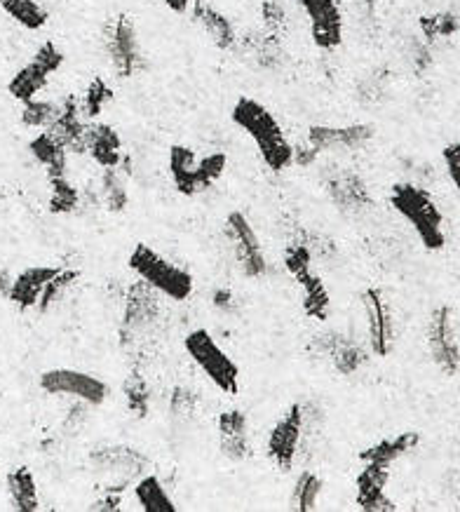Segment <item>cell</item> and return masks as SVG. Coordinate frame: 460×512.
Returning a JSON list of instances; mask_svg holds the SVG:
<instances>
[{
  "label": "cell",
  "mask_w": 460,
  "mask_h": 512,
  "mask_svg": "<svg viewBox=\"0 0 460 512\" xmlns=\"http://www.w3.org/2000/svg\"><path fill=\"white\" fill-rule=\"evenodd\" d=\"M230 120L254 141L263 165L270 172L282 174L294 165V144L289 141L275 113L266 109L261 101L240 97L235 101L233 111H230Z\"/></svg>",
  "instance_id": "1"
},
{
  "label": "cell",
  "mask_w": 460,
  "mask_h": 512,
  "mask_svg": "<svg viewBox=\"0 0 460 512\" xmlns=\"http://www.w3.org/2000/svg\"><path fill=\"white\" fill-rule=\"evenodd\" d=\"M390 205L399 217L414 228L418 240L428 252L444 249V214L423 186L411 184V181H399L390 191Z\"/></svg>",
  "instance_id": "2"
},
{
  "label": "cell",
  "mask_w": 460,
  "mask_h": 512,
  "mask_svg": "<svg viewBox=\"0 0 460 512\" xmlns=\"http://www.w3.org/2000/svg\"><path fill=\"white\" fill-rule=\"evenodd\" d=\"M127 266H130V271L137 275L141 282H146L148 287L155 289L160 296H165V299L177 303L191 299L195 289L193 275L188 273L186 268L169 261L167 256H162L158 249L146 245V242H139V245L132 249Z\"/></svg>",
  "instance_id": "3"
},
{
  "label": "cell",
  "mask_w": 460,
  "mask_h": 512,
  "mask_svg": "<svg viewBox=\"0 0 460 512\" xmlns=\"http://www.w3.org/2000/svg\"><path fill=\"white\" fill-rule=\"evenodd\" d=\"M226 165L228 156L221 151L198 156L193 148L181 144L169 148V177H172L174 188L186 198L209 191L223 177Z\"/></svg>",
  "instance_id": "4"
},
{
  "label": "cell",
  "mask_w": 460,
  "mask_h": 512,
  "mask_svg": "<svg viewBox=\"0 0 460 512\" xmlns=\"http://www.w3.org/2000/svg\"><path fill=\"white\" fill-rule=\"evenodd\" d=\"M184 350L191 357L195 367L205 374V379L212 383L223 395L240 393V367L226 350L219 346V341L207 332L205 327L193 329L186 334Z\"/></svg>",
  "instance_id": "5"
},
{
  "label": "cell",
  "mask_w": 460,
  "mask_h": 512,
  "mask_svg": "<svg viewBox=\"0 0 460 512\" xmlns=\"http://www.w3.org/2000/svg\"><path fill=\"white\" fill-rule=\"evenodd\" d=\"M104 50L111 69L118 78H134L144 69V52L139 43V29L132 17L118 15L104 26Z\"/></svg>",
  "instance_id": "6"
},
{
  "label": "cell",
  "mask_w": 460,
  "mask_h": 512,
  "mask_svg": "<svg viewBox=\"0 0 460 512\" xmlns=\"http://www.w3.org/2000/svg\"><path fill=\"white\" fill-rule=\"evenodd\" d=\"M40 390L52 397H71L87 407H101L111 393L106 381H101L99 376L66 367H54L40 374Z\"/></svg>",
  "instance_id": "7"
},
{
  "label": "cell",
  "mask_w": 460,
  "mask_h": 512,
  "mask_svg": "<svg viewBox=\"0 0 460 512\" xmlns=\"http://www.w3.org/2000/svg\"><path fill=\"white\" fill-rule=\"evenodd\" d=\"M64 59V52L59 50L52 40H45V43L36 50V55L12 76L8 83V92L17 101H22V104L36 99L38 94L45 90L47 83H50L54 73L62 69Z\"/></svg>",
  "instance_id": "8"
},
{
  "label": "cell",
  "mask_w": 460,
  "mask_h": 512,
  "mask_svg": "<svg viewBox=\"0 0 460 512\" xmlns=\"http://www.w3.org/2000/svg\"><path fill=\"white\" fill-rule=\"evenodd\" d=\"M223 235H226L228 245L233 249L235 264H238L245 278L259 280L268 273V259L263 254L261 240L245 214L230 212L226 217V226H223Z\"/></svg>",
  "instance_id": "9"
},
{
  "label": "cell",
  "mask_w": 460,
  "mask_h": 512,
  "mask_svg": "<svg viewBox=\"0 0 460 512\" xmlns=\"http://www.w3.org/2000/svg\"><path fill=\"white\" fill-rule=\"evenodd\" d=\"M303 447V402H294L270 428L266 451L280 473H292Z\"/></svg>",
  "instance_id": "10"
},
{
  "label": "cell",
  "mask_w": 460,
  "mask_h": 512,
  "mask_svg": "<svg viewBox=\"0 0 460 512\" xmlns=\"http://www.w3.org/2000/svg\"><path fill=\"white\" fill-rule=\"evenodd\" d=\"M160 315V294L146 285L137 282L127 289L123 322H120V341L132 346L146 332H151Z\"/></svg>",
  "instance_id": "11"
},
{
  "label": "cell",
  "mask_w": 460,
  "mask_h": 512,
  "mask_svg": "<svg viewBox=\"0 0 460 512\" xmlns=\"http://www.w3.org/2000/svg\"><path fill=\"white\" fill-rule=\"evenodd\" d=\"M425 336H428L430 357L439 372L446 376H456L460 372V343L451 306H437L430 313Z\"/></svg>",
  "instance_id": "12"
},
{
  "label": "cell",
  "mask_w": 460,
  "mask_h": 512,
  "mask_svg": "<svg viewBox=\"0 0 460 512\" xmlns=\"http://www.w3.org/2000/svg\"><path fill=\"white\" fill-rule=\"evenodd\" d=\"M308 19L310 38L317 50L334 52L343 45L345 19L338 0H296Z\"/></svg>",
  "instance_id": "13"
},
{
  "label": "cell",
  "mask_w": 460,
  "mask_h": 512,
  "mask_svg": "<svg viewBox=\"0 0 460 512\" xmlns=\"http://www.w3.org/2000/svg\"><path fill=\"white\" fill-rule=\"evenodd\" d=\"M364 318H367V334H369V350L376 357H388L395 346V318H392L390 303L385 301L381 289L369 287L364 289L362 296Z\"/></svg>",
  "instance_id": "14"
},
{
  "label": "cell",
  "mask_w": 460,
  "mask_h": 512,
  "mask_svg": "<svg viewBox=\"0 0 460 512\" xmlns=\"http://www.w3.org/2000/svg\"><path fill=\"white\" fill-rule=\"evenodd\" d=\"M374 139V127L367 123H355L345 127L331 125H313L308 130L306 144L313 146L317 153H348L360 151Z\"/></svg>",
  "instance_id": "15"
},
{
  "label": "cell",
  "mask_w": 460,
  "mask_h": 512,
  "mask_svg": "<svg viewBox=\"0 0 460 512\" xmlns=\"http://www.w3.org/2000/svg\"><path fill=\"white\" fill-rule=\"evenodd\" d=\"M92 466L97 473L113 477L111 491H120L127 482L137 480L144 475L148 461L139 454L137 449L130 447H106L92 454Z\"/></svg>",
  "instance_id": "16"
},
{
  "label": "cell",
  "mask_w": 460,
  "mask_h": 512,
  "mask_svg": "<svg viewBox=\"0 0 460 512\" xmlns=\"http://www.w3.org/2000/svg\"><path fill=\"white\" fill-rule=\"evenodd\" d=\"M390 468L376 466V463H364L362 473L357 475V508L367 512H392L397 505L390 501L388 494Z\"/></svg>",
  "instance_id": "17"
},
{
  "label": "cell",
  "mask_w": 460,
  "mask_h": 512,
  "mask_svg": "<svg viewBox=\"0 0 460 512\" xmlns=\"http://www.w3.org/2000/svg\"><path fill=\"white\" fill-rule=\"evenodd\" d=\"M87 125H90V120L83 116L80 99L71 94V97H66L62 104H59L57 118H54V123L47 127V130L62 141L69 153H85Z\"/></svg>",
  "instance_id": "18"
},
{
  "label": "cell",
  "mask_w": 460,
  "mask_h": 512,
  "mask_svg": "<svg viewBox=\"0 0 460 512\" xmlns=\"http://www.w3.org/2000/svg\"><path fill=\"white\" fill-rule=\"evenodd\" d=\"M219 449L228 461L240 463L249 456V419L242 409H226L216 419Z\"/></svg>",
  "instance_id": "19"
},
{
  "label": "cell",
  "mask_w": 460,
  "mask_h": 512,
  "mask_svg": "<svg viewBox=\"0 0 460 512\" xmlns=\"http://www.w3.org/2000/svg\"><path fill=\"white\" fill-rule=\"evenodd\" d=\"M315 348L320 350L322 357L331 360V365H334L338 374L345 376L355 374L357 369H362L364 362H367V350L341 332L322 334L320 339H317Z\"/></svg>",
  "instance_id": "20"
},
{
  "label": "cell",
  "mask_w": 460,
  "mask_h": 512,
  "mask_svg": "<svg viewBox=\"0 0 460 512\" xmlns=\"http://www.w3.org/2000/svg\"><path fill=\"white\" fill-rule=\"evenodd\" d=\"M85 153L101 170L123 165V139L111 125L92 120L85 132Z\"/></svg>",
  "instance_id": "21"
},
{
  "label": "cell",
  "mask_w": 460,
  "mask_h": 512,
  "mask_svg": "<svg viewBox=\"0 0 460 512\" xmlns=\"http://www.w3.org/2000/svg\"><path fill=\"white\" fill-rule=\"evenodd\" d=\"M327 191L331 202H334L341 212H364L367 207L374 205L367 184H364V179L355 172H338L336 177H331L327 181Z\"/></svg>",
  "instance_id": "22"
},
{
  "label": "cell",
  "mask_w": 460,
  "mask_h": 512,
  "mask_svg": "<svg viewBox=\"0 0 460 512\" xmlns=\"http://www.w3.org/2000/svg\"><path fill=\"white\" fill-rule=\"evenodd\" d=\"M188 12H191L193 22L207 33V38L219 50H233L238 45V33H235L233 22L219 8H214L212 3H207V0H193Z\"/></svg>",
  "instance_id": "23"
},
{
  "label": "cell",
  "mask_w": 460,
  "mask_h": 512,
  "mask_svg": "<svg viewBox=\"0 0 460 512\" xmlns=\"http://www.w3.org/2000/svg\"><path fill=\"white\" fill-rule=\"evenodd\" d=\"M59 268H62V266L26 268V271L19 273L17 278H12V287H10L8 299L15 303L19 311H29V308H36L45 285L54 278V273H57Z\"/></svg>",
  "instance_id": "24"
},
{
  "label": "cell",
  "mask_w": 460,
  "mask_h": 512,
  "mask_svg": "<svg viewBox=\"0 0 460 512\" xmlns=\"http://www.w3.org/2000/svg\"><path fill=\"white\" fill-rule=\"evenodd\" d=\"M292 278L299 282L303 289V311H306L308 318H313L317 322L327 320L331 313V299L322 275L317 273L313 266H306L301 268V271L292 273Z\"/></svg>",
  "instance_id": "25"
},
{
  "label": "cell",
  "mask_w": 460,
  "mask_h": 512,
  "mask_svg": "<svg viewBox=\"0 0 460 512\" xmlns=\"http://www.w3.org/2000/svg\"><path fill=\"white\" fill-rule=\"evenodd\" d=\"M418 444H421V435L418 433H402L395 437H385V440H378L371 444V447L360 451L362 463H376V466L390 468L392 463H397L399 458L411 454Z\"/></svg>",
  "instance_id": "26"
},
{
  "label": "cell",
  "mask_w": 460,
  "mask_h": 512,
  "mask_svg": "<svg viewBox=\"0 0 460 512\" xmlns=\"http://www.w3.org/2000/svg\"><path fill=\"white\" fill-rule=\"evenodd\" d=\"M31 156L38 160V165L45 167L47 177H66L69 170V151H66L62 141L50 130H40L29 144Z\"/></svg>",
  "instance_id": "27"
},
{
  "label": "cell",
  "mask_w": 460,
  "mask_h": 512,
  "mask_svg": "<svg viewBox=\"0 0 460 512\" xmlns=\"http://www.w3.org/2000/svg\"><path fill=\"white\" fill-rule=\"evenodd\" d=\"M8 484L10 505L19 512H36L40 510V496H38V482L33 473L26 466H19L5 477Z\"/></svg>",
  "instance_id": "28"
},
{
  "label": "cell",
  "mask_w": 460,
  "mask_h": 512,
  "mask_svg": "<svg viewBox=\"0 0 460 512\" xmlns=\"http://www.w3.org/2000/svg\"><path fill=\"white\" fill-rule=\"evenodd\" d=\"M134 498H137L139 510L144 512H174L177 503L172 501L169 491L158 475H141L134 484Z\"/></svg>",
  "instance_id": "29"
},
{
  "label": "cell",
  "mask_w": 460,
  "mask_h": 512,
  "mask_svg": "<svg viewBox=\"0 0 460 512\" xmlns=\"http://www.w3.org/2000/svg\"><path fill=\"white\" fill-rule=\"evenodd\" d=\"M0 10L26 31L45 29L50 19V8L45 0H0Z\"/></svg>",
  "instance_id": "30"
},
{
  "label": "cell",
  "mask_w": 460,
  "mask_h": 512,
  "mask_svg": "<svg viewBox=\"0 0 460 512\" xmlns=\"http://www.w3.org/2000/svg\"><path fill=\"white\" fill-rule=\"evenodd\" d=\"M99 195L108 212L113 214L125 212L127 202H130V195H127V186L123 179V167H108V170H101Z\"/></svg>",
  "instance_id": "31"
},
{
  "label": "cell",
  "mask_w": 460,
  "mask_h": 512,
  "mask_svg": "<svg viewBox=\"0 0 460 512\" xmlns=\"http://www.w3.org/2000/svg\"><path fill=\"white\" fill-rule=\"evenodd\" d=\"M324 489V480L313 470H303V473L296 477L294 489H292V508L299 512H310L317 510V503H320Z\"/></svg>",
  "instance_id": "32"
},
{
  "label": "cell",
  "mask_w": 460,
  "mask_h": 512,
  "mask_svg": "<svg viewBox=\"0 0 460 512\" xmlns=\"http://www.w3.org/2000/svg\"><path fill=\"white\" fill-rule=\"evenodd\" d=\"M80 280V271H76V268H59L57 273H54V278L47 282L43 294H40V301H38V311L40 313H47L50 308L57 306L59 301L64 299L66 294L71 292V287L76 285V282Z\"/></svg>",
  "instance_id": "33"
},
{
  "label": "cell",
  "mask_w": 460,
  "mask_h": 512,
  "mask_svg": "<svg viewBox=\"0 0 460 512\" xmlns=\"http://www.w3.org/2000/svg\"><path fill=\"white\" fill-rule=\"evenodd\" d=\"M83 195L78 186L69 177H52L50 179V212L52 214H73L78 212Z\"/></svg>",
  "instance_id": "34"
},
{
  "label": "cell",
  "mask_w": 460,
  "mask_h": 512,
  "mask_svg": "<svg viewBox=\"0 0 460 512\" xmlns=\"http://www.w3.org/2000/svg\"><path fill=\"white\" fill-rule=\"evenodd\" d=\"M113 101V87L106 83L104 78H92L90 85L85 87V94L80 97V109H83V116L90 120H97L101 113L106 111V106Z\"/></svg>",
  "instance_id": "35"
},
{
  "label": "cell",
  "mask_w": 460,
  "mask_h": 512,
  "mask_svg": "<svg viewBox=\"0 0 460 512\" xmlns=\"http://www.w3.org/2000/svg\"><path fill=\"white\" fill-rule=\"evenodd\" d=\"M123 395L134 419H146L151 414V386H148V381L139 372H134L125 381Z\"/></svg>",
  "instance_id": "36"
},
{
  "label": "cell",
  "mask_w": 460,
  "mask_h": 512,
  "mask_svg": "<svg viewBox=\"0 0 460 512\" xmlns=\"http://www.w3.org/2000/svg\"><path fill=\"white\" fill-rule=\"evenodd\" d=\"M418 24H421V33L428 45H435L437 40L451 38L460 29V19L453 12H437V15L421 17Z\"/></svg>",
  "instance_id": "37"
},
{
  "label": "cell",
  "mask_w": 460,
  "mask_h": 512,
  "mask_svg": "<svg viewBox=\"0 0 460 512\" xmlns=\"http://www.w3.org/2000/svg\"><path fill=\"white\" fill-rule=\"evenodd\" d=\"M59 113V104L47 99H31L26 101L22 109V123L26 127H33V130H47L54 123Z\"/></svg>",
  "instance_id": "38"
},
{
  "label": "cell",
  "mask_w": 460,
  "mask_h": 512,
  "mask_svg": "<svg viewBox=\"0 0 460 512\" xmlns=\"http://www.w3.org/2000/svg\"><path fill=\"white\" fill-rule=\"evenodd\" d=\"M261 19L266 26V33L280 38V33L287 29L289 24V10L284 5V0H266L261 8Z\"/></svg>",
  "instance_id": "39"
},
{
  "label": "cell",
  "mask_w": 460,
  "mask_h": 512,
  "mask_svg": "<svg viewBox=\"0 0 460 512\" xmlns=\"http://www.w3.org/2000/svg\"><path fill=\"white\" fill-rule=\"evenodd\" d=\"M442 158H444V167H446V174H449L453 188H456L458 195H460V141H453L442 151Z\"/></svg>",
  "instance_id": "40"
},
{
  "label": "cell",
  "mask_w": 460,
  "mask_h": 512,
  "mask_svg": "<svg viewBox=\"0 0 460 512\" xmlns=\"http://www.w3.org/2000/svg\"><path fill=\"white\" fill-rule=\"evenodd\" d=\"M193 402H195V397L191 395V390H188V388H177L172 393V412L174 414L191 412Z\"/></svg>",
  "instance_id": "41"
},
{
  "label": "cell",
  "mask_w": 460,
  "mask_h": 512,
  "mask_svg": "<svg viewBox=\"0 0 460 512\" xmlns=\"http://www.w3.org/2000/svg\"><path fill=\"white\" fill-rule=\"evenodd\" d=\"M120 501H123V498H120V491H111V494L101 496L97 503H92V505H90V510L113 512V510H118V508H120Z\"/></svg>",
  "instance_id": "42"
},
{
  "label": "cell",
  "mask_w": 460,
  "mask_h": 512,
  "mask_svg": "<svg viewBox=\"0 0 460 512\" xmlns=\"http://www.w3.org/2000/svg\"><path fill=\"white\" fill-rule=\"evenodd\" d=\"M214 306L221 308V311H230V306H233V294H230L228 289H219V292L214 294Z\"/></svg>",
  "instance_id": "43"
},
{
  "label": "cell",
  "mask_w": 460,
  "mask_h": 512,
  "mask_svg": "<svg viewBox=\"0 0 460 512\" xmlns=\"http://www.w3.org/2000/svg\"><path fill=\"white\" fill-rule=\"evenodd\" d=\"M165 5L174 12V15H186V12L191 10L193 0H165Z\"/></svg>",
  "instance_id": "44"
},
{
  "label": "cell",
  "mask_w": 460,
  "mask_h": 512,
  "mask_svg": "<svg viewBox=\"0 0 460 512\" xmlns=\"http://www.w3.org/2000/svg\"><path fill=\"white\" fill-rule=\"evenodd\" d=\"M10 287H12V278H10V273H8V271H3V268H0V296H5V299H8Z\"/></svg>",
  "instance_id": "45"
}]
</instances>
